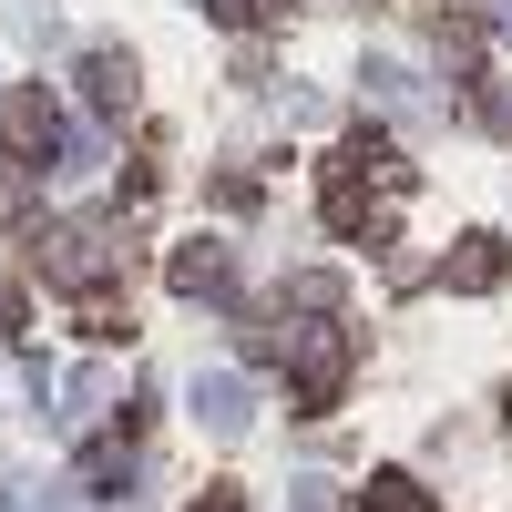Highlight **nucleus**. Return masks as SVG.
I'll list each match as a JSON object with an SVG mask.
<instances>
[{"label": "nucleus", "instance_id": "f257e3e1", "mask_svg": "<svg viewBox=\"0 0 512 512\" xmlns=\"http://www.w3.org/2000/svg\"><path fill=\"white\" fill-rule=\"evenodd\" d=\"M31 256H41V277L72 287V297H93V287H113V277H123V236H113L103 216H62V226H41V236H31Z\"/></svg>", "mask_w": 512, "mask_h": 512}, {"label": "nucleus", "instance_id": "f03ea898", "mask_svg": "<svg viewBox=\"0 0 512 512\" xmlns=\"http://www.w3.org/2000/svg\"><path fill=\"white\" fill-rule=\"evenodd\" d=\"M349 359H359L349 328H287V410L318 420L338 390H349Z\"/></svg>", "mask_w": 512, "mask_h": 512}, {"label": "nucleus", "instance_id": "7ed1b4c3", "mask_svg": "<svg viewBox=\"0 0 512 512\" xmlns=\"http://www.w3.org/2000/svg\"><path fill=\"white\" fill-rule=\"evenodd\" d=\"M0 144H11V164H52V154H62L52 93H11V103H0Z\"/></svg>", "mask_w": 512, "mask_h": 512}, {"label": "nucleus", "instance_id": "20e7f679", "mask_svg": "<svg viewBox=\"0 0 512 512\" xmlns=\"http://www.w3.org/2000/svg\"><path fill=\"white\" fill-rule=\"evenodd\" d=\"M82 103H93L103 123L134 113V52H113V41H103V52H82Z\"/></svg>", "mask_w": 512, "mask_h": 512}, {"label": "nucleus", "instance_id": "39448f33", "mask_svg": "<svg viewBox=\"0 0 512 512\" xmlns=\"http://www.w3.org/2000/svg\"><path fill=\"white\" fill-rule=\"evenodd\" d=\"M236 277V256H226V236H195V246H175V297H216Z\"/></svg>", "mask_w": 512, "mask_h": 512}, {"label": "nucleus", "instance_id": "423d86ee", "mask_svg": "<svg viewBox=\"0 0 512 512\" xmlns=\"http://www.w3.org/2000/svg\"><path fill=\"white\" fill-rule=\"evenodd\" d=\"M502 277H512V246H502V236H461V256L441 267V287H472V297L502 287Z\"/></svg>", "mask_w": 512, "mask_h": 512}, {"label": "nucleus", "instance_id": "0eeeda50", "mask_svg": "<svg viewBox=\"0 0 512 512\" xmlns=\"http://www.w3.org/2000/svg\"><path fill=\"white\" fill-rule=\"evenodd\" d=\"M195 420H205V431H246V379H236V369L195 379Z\"/></svg>", "mask_w": 512, "mask_h": 512}, {"label": "nucleus", "instance_id": "6e6552de", "mask_svg": "<svg viewBox=\"0 0 512 512\" xmlns=\"http://www.w3.org/2000/svg\"><path fill=\"white\" fill-rule=\"evenodd\" d=\"M369 512H441V502L420 492L410 472H369Z\"/></svg>", "mask_w": 512, "mask_h": 512}, {"label": "nucleus", "instance_id": "1a4fd4ad", "mask_svg": "<svg viewBox=\"0 0 512 512\" xmlns=\"http://www.w3.org/2000/svg\"><path fill=\"white\" fill-rule=\"evenodd\" d=\"M195 512H246V502H236V492H226V482H216V492H205V502H195Z\"/></svg>", "mask_w": 512, "mask_h": 512}, {"label": "nucleus", "instance_id": "9d476101", "mask_svg": "<svg viewBox=\"0 0 512 512\" xmlns=\"http://www.w3.org/2000/svg\"><path fill=\"white\" fill-rule=\"evenodd\" d=\"M502 410H512V400H502Z\"/></svg>", "mask_w": 512, "mask_h": 512}]
</instances>
